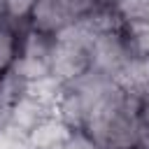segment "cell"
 <instances>
[{"instance_id": "obj_1", "label": "cell", "mask_w": 149, "mask_h": 149, "mask_svg": "<svg viewBox=\"0 0 149 149\" xmlns=\"http://www.w3.org/2000/svg\"><path fill=\"white\" fill-rule=\"evenodd\" d=\"M93 19L51 37V77L58 84H70L93 70Z\"/></svg>"}, {"instance_id": "obj_2", "label": "cell", "mask_w": 149, "mask_h": 149, "mask_svg": "<svg viewBox=\"0 0 149 149\" xmlns=\"http://www.w3.org/2000/svg\"><path fill=\"white\" fill-rule=\"evenodd\" d=\"M109 0H35L28 28L42 35H58L91 21Z\"/></svg>"}, {"instance_id": "obj_3", "label": "cell", "mask_w": 149, "mask_h": 149, "mask_svg": "<svg viewBox=\"0 0 149 149\" xmlns=\"http://www.w3.org/2000/svg\"><path fill=\"white\" fill-rule=\"evenodd\" d=\"M109 9L135 61L149 65V0H109Z\"/></svg>"}, {"instance_id": "obj_4", "label": "cell", "mask_w": 149, "mask_h": 149, "mask_svg": "<svg viewBox=\"0 0 149 149\" xmlns=\"http://www.w3.org/2000/svg\"><path fill=\"white\" fill-rule=\"evenodd\" d=\"M26 30H28V26H19L9 19L0 21V79L7 77L16 68Z\"/></svg>"}, {"instance_id": "obj_5", "label": "cell", "mask_w": 149, "mask_h": 149, "mask_svg": "<svg viewBox=\"0 0 149 149\" xmlns=\"http://www.w3.org/2000/svg\"><path fill=\"white\" fill-rule=\"evenodd\" d=\"M33 5H35V0H5L7 19L14 21V23H19V26H28Z\"/></svg>"}]
</instances>
